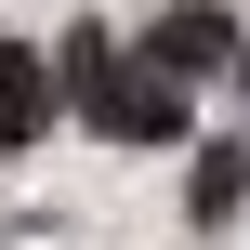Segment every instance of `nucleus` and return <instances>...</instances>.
Segmentation results:
<instances>
[{"instance_id":"1","label":"nucleus","mask_w":250,"mask_h":250,"mask_svg":"<svg viewBox=\"0 0 250 250\" xmlns=\"http://www.w3.org/2000/svg\"><path fill=\"white\" fill-rule=\"evenodd\" d=\"M66 105H79L105 145H171V132H185V79L145 66V40H105V26L66 40Z\"/></svg>"},{"instance_id":"2","label":"nucleus","mask_w":250,"mask_h":250,"mask_svg":"<svg viewBox=\"0 0 250 250\" xmlns=\"http://www.w3.org/2000/svg\"><path fill=\"white\" fill-rule=\"evenodd\" d=\"M145 66H171V79H211V66H237V13H211V0H171V13L145 26Z\"/></svg>"},{"instance_id":"3","label":"nucleus","mask_w":250,"mask_h":250,"mask_svg":"<svg viewBox=\"0 0 250 250\" xmlns=\"http://www.w3.org/2000/svg\"><path fill=\"white\" fill-rule=\"evenodd\" d=\"M40 119H53V66H40V53H13V40H0V145H26V132H40Z\"/></svg>"},{"instance_id":"4","label":"nucleus","mask_w":250,"mask_h":250,"mask_svg":"<svg viewBox=\"0 0 250 250\" xmlns=\"http://www.w3.org/2000/svg\"><path fill=\"white\" fill-rule=\"evenodd\" d=\"M237 198H250V158H237V145H211V158H198V185H185V211H198V224H224Z\"/></svg>"}]
</instances>
